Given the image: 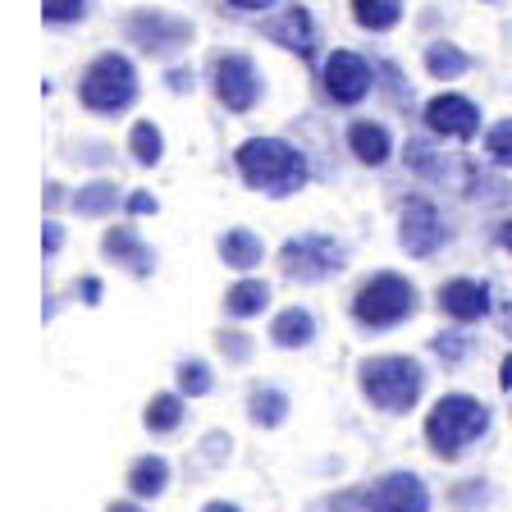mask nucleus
<instances>
[{
    "label": "nucleus",
    "mask_w": 512,
    "mask_h": 512,
    "mask_svg": "<svg viewBox=\"0 0 512 512\" xmlns=\"http://www.w3.org/2000/svg\"><path fill=\"white\" fill-rule=\"evenodd\" d=\"M229 448H234V444H229V435H224V430L206 435V458H211V462H224V458H229Z\"/></svg>",
    "instance_id": "35"
},
{
    "label": "nucleus",
    "mask_w": 512,
    "mask_h": 512,
    "mask_svg": "<svg viewBox=\"0 0 512 512\" xmlns=\"http://www.w3.org/2000/svg\"><path fill=\"white\" fill-rule=\"evenodd\" d=\"M234 10H243V14H261V10H275V0H229Z\"/></svg>",
    "instance_id": "38"
},
{
    "label": "nucleus",
    "mask_w": 512,
    "mask_h": 512,
    "mask_svg": "<svg viewBox=\"0 0 512 512\" xmlns=\"http://www.w3.org/2000/svg\"><path fill=\"white\" fill-rule=\"evenodd\" d=\"M119 202H124V192H119L115 179H92V183H83V188L69 197L74 215H83V220H106V215L119 211Z\"/></svg>",
    "instance_id": "19"
},
{
    "label": "nucleus",
    "mask_w": 512,
    "mask_h": 512,
    "mask_svg": "<svg viewBox=\"0 0 512 512\" xmlns=\"http://www.w3.org/2000/svg\"><path fill=\"white\" fill-rule=\"evenodd\" d=\"M407 170L426 174V179H439V174H444V160L435 156V147H430L426 138H412L407 142Z\"/></svg>",
    "instance_id": "29"
},
{
    "label": "nucleus",
    "mask_w": 512,
    "mask_h": 512,
    "mask_svg": "<svg viewBox=\"0 0 512 512\" xmlns=\"http://www.w3.org/2000/svg\"><path fill=\"white\" fill-rule=\"evenodd\" d=\"M101 293H106V288H101V279H96V275L78 279V298H83L87 307H96V302H101Z\"/></svg>",
    "instance_id": "36"
},
{
    "label": "nucleus",
    "mask_w": 512,
    "mask_h": 512,
    "mask_svg": "<svg viewBox=\"0 0 512 512\" xmlns=\"http://www.w3.org/2000/svg\"><path fill=\"white\" fill-rule=\"evenodd\" d=\"M215 343H220V352H224V357H229L234 366L252 362V339H247L243 330H220V334H215Z\"/></svg>",
    "instance_id": "32"
},
{
    "label": "nucleus",
    "mask_w": 512,
    "mask_h": 512,
    "mask_svg": "<svg viewBox=\"0 0 512 512\" xmlns=\"http://www.w3.org/2000/svg\"><path fill=\"white\" fill-rule=\"evenodd\" d=\"M366 503V490H352V494H339V499H330L325 508L330 512H352V508H362Z\"/></svg>",
    "instance_id": "37"
},
{
    "label": "nucleus",
    "mask_w": 512,
    "mask_h": 512,
    "mask_svg": "<svg viewBox=\"0 0 512 512\" xmlns=\"http://www.w3.org/2000/svg\"><path fill=\"white\" fill-rule=\"evenodd\" d=\"M494 238H499L503 252H512V220H503V224H499V234H494Z\"/></svg>",
    "instance_id": "41"
},
{
    "label": "nucleus",
    "mask_w": 512,
    "mask_h": 512,
    "mask_svg": "<svg viewBox=\"0 0 512 512\" xmlns=\"http://www.w3.org/2000/svg\"><path fill=\"white\" fill-rule=\"evenodd\" d=\"M421 119H426V128L435 133V138H453V142H467L480 133V110L471 96H458V92H439L426 101V110H421Z\"/></svg>",
    "instance_id": "12"
},
{
    "label": "nucleus",
    "mask_w": 512,
    "mask_h": 512,
    "mask_svg": "<svg viewBox=\"0 0 512 512\" xmlns=\"http://www.w3.org/2000/svg\"><path fill=\"white\" fill-rule=\"evenodd\" d=\"M352 19L366 32H389L403 19V0H352Z\"/></svg>",
    "instance_id": "26"
},
{
    "label": "nucleus",
    "mask_w": 512,
    "mask_h": 512,
    "mask_svg": "<svg viewBox=\"0 0 512 512\" xmlns=\"http://www.w3.org/2000/svg\"><path fill=\"white\" fill-rule=\"evenodd\" d=\"M279 270L298 284H320L348 270V247L330 234H298L279 247Z\"/></svg>",
    "instance_id": "7"
},
{
    "label": "nucleus",
    "mask_w": 512,
    "mask_h": 512,
    "mask_svg": "<svg viewBox=\"0 0 512 512\" xmlns=\"http://www.w3.org/2000/svg\"><path fill=\"white\" fill-rule=\"evenodd\" d=\"M430 348H435V357L444 366H458L462 357L471 352V339L462 330H444V334H435V339H430Z\"/></svg>",
    "instance_id": "30"
},
{
    "label": "nucleus",
    "mask_w": 512,
    "mask_h": 512,
    "mask_svg": "<svg viewBox=\"0 0 512 512\" xmlns=\"http://www.w3.org/2000/svg\"><path fill=\"white\" fill-rule=\"evenodd\" d=\"M119 32L128 37V46H138L142 55H156V60H174L192 46V23L183 14H170V10H133L124 14Z\"/></svg>",
    "instance_id": "6"
},
{
    "label": "nucleus",
    "mask_w": 512,
    "mask_h": 512,
    "mask_svg": "<svg viewBox=\"0 0 512 512\" xmlns=\"http://www.w3.org/2000/svg\"><path fill=\"white\" fill-rule=\"evenodd\" d=\"M170 462L160 458V453H147V458H138L133 462V467H128V494H133V499H142V503H156L160 494L170 490Z\"/></svg>",
    "instance_id": "17"
},
{
    "label": "nucleus",
    "mask_w": 512,
    "mask_h": 512,
    "mask_svg": "<svg viewBox=\"0 0 512 512\" xmlns=\"http://www.w3.org/2000/svg\"><path fill=\"white\" fill-rule=\"evenodd\" d=\"M485 156L499 170H512V119H499V124L485 128Z\"/></svg>",
    "instance_id": "28"
},
{
    "label": "nucleus",
    "mask_w": 512,
    "mask_h": 512,
    "mask_svg": "<svg viewBox=\"0 0 512 512\" xmlns=\"http://www.w3.org/2000/svg\"><path fill=\"white\" fill-rule=\"evenodd\" d=\"M87 5H92V0H42V19L64 28V23L87 19Z\"/></svg>",
    "instance_id": "31"
},
{
    "label": "nucleus",
    "mask_w": 512,
    "mask_h": 512,
    "mask_svg": "<svg viewBox=\"0 0 512 512\" xmlns=\"http://www.w3.org/2000/svg\"><path fill=\"white\" fill-rule=\"evenodd\" d=\"M448 238H453V229H448V220L439 215V206L426 202V197H407L403 211H398V243H403V252L426 261Z\"/></svg>",
    "instance_id": "9"
},
{
    "label": "nucleus",
    "mask_w": 512,
    "mask_h": 512,
    "mask_svg": "<svg viewBox=\"0 0 512 512\" xmlns=\"http://www.w3.org/2000/svg\"><path fill=\"white\" fill-rule=\"evenodd\" d=\"M357 384H362V398L375 412L407 416L426 394V366L407 352H384V357H366L357 366Z\"/></svg>",
    "instance_id": "2"
},
{
    "label": "nucleus",
    "mask_w": 512,
    "mask_h": 512,
    "mask_svg": "<svg viewBox=\"0 0 512 512\" xmlns=\"http://www.w3.org/2000/svg\"><path fill=\"white\" fill-rule=\"evenodd\" d=\"M165 83H170L174 92H188V87H192V74H188V69H170V78H165Z\"/></svg>",
    "instance_id": "39"
},
{
    "label": "nucleus",
    "mask_w": 512,
    "mask_h": 512,
    "mask_svg": "<svg viewBox=\"0 0 512 512\" xmlns=\"http://www.w3.org/2000/svg\"><path fill=\"white\" fill-rule=\"evenodd\" d=\"M435 302H439V311H444L448 320H462V325L490 316V288L480 284V279H462V275L444 279Z\"/></svg>",
    "instance_id": "15"
},
{
    "label": "nucleus",
    "mask_w": 512,
    "mask_h": 512,
    "mask_svg": "<svg viewBox=\"0 0 512 512\" xmlns=\"http://www.w3.org/2000/svg\"><path fill=\"white\" fill-rule=\"evenodd\" d=\"M261 32H266L275 46L302 55V60L316 55V19H311L307 5H284L279 14H270V19L261 23Z\"/></svg>",
    "instance_id": "14"
},
{
    "label": "nucleus",
    "mask_w": 512,
    "mask_h": 512,
    "mask_svg": "<svg viewBox=\"0 0 512 512\" xmlns=\"http://www.w3.org/2000/svg\"><path fill=\"white\" fill-rule=\"evenodd\" d=\"M202 512H243V508H238V503H229V499H211Z\"/></svg>",
    "instance_id": "42"
},
{
    "label": "nucleus",
    "mask_w": 512,
    "mask_h": 512,
    "mask_svg": "<svg viewBox=\"0 0 512 512\" xmlns=\"http://www.w3.org/2000/svg\"><path fill=\"white\" fill-rule=\"evenodd\" d=\"M128 156L138 160V165H160V156H165V133H160L151 119H138V124L128 128Z\"/></svg>",
    "instance_id": "25"
},
{
    "label": "nucleus",
    "mask_w": 512,
    "mask_h": 512,
    "mask_svg": "<svg viewBox=\"0 0 512 512\" xmlns=\"http://www.w3.org/2000/svg\"><path fill=\"white\" fill-rule=\"evenodd\" d=\"M60 247H64V224H60V220H46V229H42V252H46V261H51V256H60Z\"/></svg>",
    "instance_id": "34"
},
{
    "label": "nucleus",
    "mask_w": 512,
    "mask_h": 512,
    "mask_svg": "<svg viewBox=\"0 0 512 512\" xmlns=\"http://www.w3.org/2000/svg\"><path fill=\"white\" fill-rule=\"evenodd\" d=\"M416 311H421V293H416V284L407 275H398V270H380V275H371L352 293V320L375 334L407 325Z\"/></svg>",
    "instance_id": "4"
},
{
    "label": "nucleus",
    "mask_w": 512,
    "mask_h": 512,
    "mask_svg": "<svg viewBox=\"0 0 512 512\" xmlns=\"http://www.w3.org/2000/svg\"><path fill=\"white\" fill-rule=\"evenodd\" d=\"M64 202V188L60 183H46V206H60Z\"/></svg>",
    "instance_id": "43"
},
{
    "label": "nucleus",
    "mask_w": 512,
    "mask_h": 512,
    "mask_svg": "<svg viewBox=\"0 0 512 512\" xmlns=\"http://www.w3.org/2000/svg\"><path fill=\"white\" fill-rule=\"evenodd\" d=\"M247 416L261 430H279L288 421V394L275 389V384H256L252 394H247Z\"/></svg>",
    "instance_id": "21"
},
{
    "label": "nucleus",
    "mask_w": 512,
    "mask_h": 512,
    "mask_svg": "<svg viewBox=\"0 0 512 512\" xmlns=\"http://www.w3.org/2000/svg\"><path fill=\"white\" fill-rule=\"evenodd\" d=\"M270 343L275 348H311L316 343V316L307 307H284L270 320Z\"/></svg>",
    "instance_id": "20"
},
{
    "label": "nucleus",
    "mask_w": 512,
    "mask_h": 512,
    "mask_svg": "<svg viewBox=\"0 0 512 512\" xmlns=\"http://www.w3.org/2000/svg\"><path fill=\"white\" fill-rule=\"evenodd\" d=\"M320 87H325V96H330L334 106H357V101L371 96L375 69L357 51H330L325 64H320Z\"/></svg>",
    "instance_id": "10"
},
{
    "label": "nucleus",
    "mask_w": 512,
    "mask_h": 512,
    "mask_svg": "<svg viewBox=\"0 0 512 512\" xmlns=\"http://www.w3.org/2000/svg\"><path fill=\"white\" fill-rule=\"evenodd\" d=\"M101 252H106L110 266L128 270L133 279H151V275H156V247H151L147 238L133 229V224H115V229H106Z\"/></svg>",
    "instance_id": "13"
},
{
    "label": "nucleus",
    "mask_w": 512,
    "mask_h": 512,
    "mask_svg": "<svg viewBox=\"0 0 512 512\" xmlns=\"http://www.w3.org/2000/svg\"><path fill=\"white\" fill-rule=\"evenodd\" d=\"M106 512H147V508H142V499H115Z\"/></svg>",
    "instance_id": "40"
},
{
    "label": "nucleus",
    "mask_w": 512,
    "mask_h": 512,
    "mask_svg": "<svg viewBox=\"0 0 512 512\" xmlns=\"http://www.w3.org/2000/svg\"><path fill=\"white\" fill-rule=\"evenodd\" d=\"M471 69V55L462 51L458 42H430L426 46V74L439 78V83H453Z\"/></svg>",
    "instance_id": "24"
},
{
    "label": "nucleus",
    "mask_w": 512,
    "mask_h": 512,
    "mask_svg": "<svg viewBox=\"0 0 512 512\" xmlns=\"http://www.w3.org/2000/svg\"><path fill=\"white\" fill-rule=\"evenodd\" d=\"M183 416H188V403H183L179 389H165V394H156L147 403V412H142V426L151 430V435H174V430L183 426Z\"/></svg>",
    "instance_id": "22"
},
{
    "label": "nucleus",
    "mask_w": 512,
    "mask_h": 512,
    "mask_svg": "<svg viewBox=\"0 0 512 512\" xmlns=\"http://www.w3.org/2000/svg\"><path fill=\"white\" fill-rule=\"evenodd\" d=\"M78 101L92 115H124L138 101V69L119 51H101L78 78Z\"/></svg>",
    "instance_id": "5"
},
{
    "label": "nucleus",
    "mask_w": 512,
    "mask_h": 512,
    "mask_svg": "<svg viewBox=\"0 0 512 512\" xmlns=\"http://www.w3.org/2000/svg\"><path fill=\"white\" fill-rule=\"evenodd\" d=\"M490 407L471 394H444L426 416V448L439 462H458L476 439L490 435Z\"/></svg>",
    "instance_id": "3"
},
{
    "label": "nucleus",
    "mask_w": 512,
    "mask_h": 512,
    "mask_svg": "<svg viewBox=\"0 0 512 512\" xmlns=\"http://www.w3.org/2000/svg\"><path fill=\"white\" fill-rule=\"evenodd\" d=\"M211 87H215V96H220V106L234 110V115L256 110V106H261V96H266V78H261V69H256L252 55H243V51L215 55Z\"/></svg>",
    "instance_id": "8"
},
{
    "label": "nucleus",
    "mask_w": 512,
    "mask_h": 512,
    "mask_svg": "<svg viewBox=\"0 0 512 512\" xmlns=\"http://www.w3.org/2000/svg\"><path fill=\"white\" fill-rule=\"evenodd\" d=\"M215 252H220V261L229 270H256L261 261H266V243L252 234V229H224L220 243H215Z\"/></svg>",
    "instance_id": "18"
},
{
    "label": "nucleus",
    "mask_w": 512,
    "mask_h": 512,
    "mask_svg": "<svg viewBox=\"0 0 512 512\" xmlns=\"http://www.w3.org/2000/svg\"><path fill=\"white\" fill-rule=\"evenodd\" d=\"M234 165L243 174V183L252 192H266V197H293V192L307 188L311 165L293 142L284 138H247L238 142Z\"/></svg>",
    "instance_id": "1"
},
{
    "label": "nucleus",
    "mask_w": 512,
    "mask_h": 512,
    "mask_svg": "<svg viewBox=\"0 0 512 512\" xmlns=\"http://www.w3.org/2000/svg\"><path fill=\"white\" fill-rule=\"evenodd\" d=\"M485 5H499V0H485Z\"/></svg>",
    "instance_id": "45"
},
{
    "label": "nucleus",
    "mask_w": 512,
    "mask_h": 512,
    "mask_svg": "<svg viewBox=\"0 0 512 512\" xmlns=\"http://www.w3.org/2000/svg\"><path fill=\"white\" fill-rule=\"evenodd\" d=\"M270 307V284L266 279H238L229 293H224V311L234 320H252Z\"/></svg>",
    "instance_id": "23"
},
{
    "label": "nucleus",
    "mask_w": 512,
    "mask_h": 512,
    "mask_svg": "<svg viewBox=\"0 0 512 512\" xmlns=\"http://www.w3.org/2000/svg\"><path fill=\"white\" fill-rule=\"evenodd\" d=\"M499 380H503V389H512V357L503 362V375H499Z\"/></svg>",
    "instance_id": "44"
},
{
    "label": "nucleus",
    "mask_w": 512,
    "mask_h": 512,
    "mask_svg": "<svg viewBox=\"0 0 512 512\" xmlns=\"http://www.w3.org/2000/svg\"><path fill=\"white\" fill-rule=\"evenodd\" d=\"M124 211L128 215H156L160 211V202H156V197H151V192H128V197H124Z\"/></svg>",
    "instance_id": "33"
},
{
    "label": "nucleus",
    "mask_w": 512,
    "mask_h": 512,
    "mask_svg": "<svg viewBox=\"0 0 512 512\" xmlns=\"http://www.w3.org/2000/svg\"><path fill=\"white\" fill-rule=\"evenodd\" d=\"M348 151L362 165H384V160L394 156V138H389V128L375 124V119H352L348 124Z\"/></svg>",
    "instance_id": "16"
},
{
    "label": "nucleus",
    "mask_w": 512,
    "mask_h": 512,
    "mask_svg": "<svg viewBox=\"0 0 512 512\" xmlns=\"http://www.w3.org/2000/svg\"><path fill=\"white\" fill-rule=\"evenodd\" d=\"M362 512H430L426 480L412 476V471H389L375 485H366Z\"/></svg>",
    "instance_id": "11"
},
{
    "label": "nucleus",
    "mask_w": 512,
    "mask_h": 512,
    "mask_svg": "<svg viewBox=\"0 0 512 512\" xmlns=\"http://www.w3.org/2000/svg\"><path fill=\"white\" fill-rule=\"evenodd\" d=\"M174 380H179L183 398H206L215 389V375H211V366H206L202 357H183V362L174 366Z\"/></svg>",
    "instance_id": "27"
}]
</instances>
